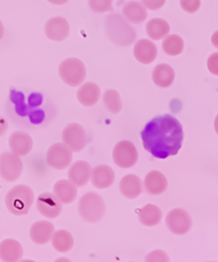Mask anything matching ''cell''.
<instances>
[{"instance_id":"cell-1","label":"cell","mask_w":218,"mask_h":262,"mask_svg":"<svg viewBox=\"0 0 218 262\" xmlns=\"http://www.w3.org/2000/svg\"><path fill=\"white\" fill-rule=\"evenodd\" d=\"M183 138V128L178 119L171 115L154 118L141 132L144 149L160 160L178 154Z\"/></svg>"},{"instance_id":"cell-2","label":"cell","mask_w":218,"mask_h":262,"mask_svg":"<svg viewBox=\"0 0 218 262\" xmlns=\"http://www.w3.org/2000/svg\"><path fill=\"white\" fill-rule=\"evenodd\" d=\"M107 37L119 46L132 45L136 40V31L121 14L113 13L105 18Z\"/></svg>"},{"instance_id":"cell-3","label":"cell","mask_w":218,"mask_h":262,"mask_svg":"<svg viewBox=\"0 0 218 262\" xmlns=\"http://www.w3.org/2000/svg\"><path fill=\"white\" fill-rule=\"evenodd\" d=\"M33 190L27 185H16L9 190L6 196L8 210L14 215H25L33 204Z\"/></svg>"},{"instance_id":"cell-4","label":"cell","mask_w":218,"mask_h":262,"mask_svg":"<svg viewBox=\"0 0 218 262\" xmlns=\"http://www.w3.org/2000/svg\"><path fill=\"white\" fill-rule=\"evenodd\" d=\"M78 212L83 221L88 223H96L101 221L105 215V202L99 194L93 192L86 193L79 200Z\"/></svg>"},{"instance_id":"cell-5","label":"cell","mask_w":218,"mask_h":262,"mask_svg":"<svg viewBox=\"0 0 218 262\" xmlns=\"http://www.w3.org/2000/svg\"><path fill=\"white\" fill-rule=\"evenodd\" d=\"M86 67L77 58H68L59 66V75L67 85L77 87L86 78Z\"/></svg>"},{"instance_id":"cell-6","label":"cell","mask_w":218,"mask_h":262,"mask_svg":"<svg viewBox=\"0 0 218 262\" xmlns=\"http://www.w3.org/2000/svg\"><path fill=\"white\" fill-rule=\"evenodd\" d=\"M114 162L121 168H130L138 161V152L132 141H119L114 149Z\"/></svg>"},{"instance_id":"cell-7","label":"cell","mask_w":218,"mask_h":262,"mask_svg":"<svg viewBox=\"0 0 218 262\" xmlns=\"http://www.w3.org/2000/svg\"><path fill=\"white\" fill-rule=\"evenodd\" d=\"M72 152L73 151L64 142H58V144L53 145L48 149L46 154V162L54 169H66L72 163Z\"/></svg>"},{"instance_id":"cell-8","label":"cell","mask_w":218,"mask_h":262,"mask_svg":"<svg viewBox=\"0 0 218 262\" xmlns=\"http://www.w3.org/2000/svg\"><path fill=\"white\" fill-rule=\"evenodd\" d=\"M23 172V162L13 152H5L0 156V176L6 181L13 182Z\"/></svg>"},{"instance_id":"cell-9","label":"cell","mask_w":218,"mask_h":262,"mask_svg":"<svg viewBox=\"0 0 218 262\" xmlns=\"http://www.w3.org/2000/svg\"><path fill=\"white\" fill-rule=\"evenodd\" d=\"M166 225L172 233L183 235L190 230L192 222L186 210L173 209L167 214Z\"/></svg>"},{"instance_id":"cell-10","label":"cell","mask_w":218,"mask_h":262,"mask_svg":"<svg viewBox=\"0 0 218 262\" xmlns=\"http://www.w3.org/2000/svg\"><path fill=\"white\" fill-rule=\"evenodd\" d=\"M62 140L73 152H79L86 146L87 137L81 125L71 123L63 129Z\"/></svg>"},{"instance_id":"cell-11","label":"cell","mask_w":218,"mask_h":262,"mask_svg":"<svg viewBox=\"0 0 218 262\" xmlns=\"http://www.w3.org/2000/svg\"><path fill=\"white\" fill-rule=\"evenodd\" d=\"M36 208L43 216L56 219L62 211V202L52 193H43L36 199Z\"/></svg>"},{"instance_id":"cell-12","label":"cell","mask_w":218,"mask_h":262,"mask_svg":"<svg viewBox=\"0 0 218 262\" xmlns=\"http://www.w3.org/2000/svg\"><path fill=\"white\" fill-rule=\"evenodd\" d=\"M45 34L52 41L61 42L70 34L69 23L66 18L59 16L48 19L45 25Z\"/></svg>"},{"instance_id":"cell-13","label":"cell","mask_w":218,"mask_h":262,"mask_svg":"<svg viewBox=\"0 0 218 262\" xmlns=\"http://www.w3.org/2000/svg\"><path fill=\"white\" fill-rule=\"evenodd\" d=\"M91 166L86 161H78L73 164L69 170V180L76 187H82L89 181Z\"/></svg>"},{"instance_id":"cell-14","label":"cell","mask_w":218,"mask_h":262,"mask_svg":"<svg viewBox=\"0 0 218 262\" xmlns=\"http://www.w3.org/2000/svg\"><path fill=\"white\" fill-rule=\"evenodd\" d=\"M55 232L54 225L47 221H41L34 223L30 228V237L32 242L39 245L46 244L52 240Z\"/></svg>"},{"instance_id":"cell-15","label":"cell","mask_w":218,"mask_h":262,"mask_svg":"<svg viewBox=\"0 0 218 262\" xmlns=\"http://www.w3.org/2000/svg\"><path fill=\"white\" fill-rule=\"evenodd\" d=\"M91 182L96 188H107L112 186L115 181V172L107 165L98 166L91 170Z\"/></svg>"},{"instance_id":"cell-16","label":"cell","mask_w":218,"mask_h":262,"mask_svg":"<svg viewBox=\"0 0 218 262\" xmlns=\"http://www.w3.org/2000/svg\"><path fill=\"white\" fill-rule=\"evenodd\" d=\"M9 146L11 151L17 154V156H26L32 150L33 141L29 134L15 132L9 138Z\"/></svg>"},{"instance_id":"cell-17","label":"cell","mask_w":218,"mask_h":262,"mask_svg":"<svg viewBox=\"0 0 218 262\" xmlns=\"http://www.w3.org/2000/svg\"><path fill=\"white\" fill-rule=\"evenodd\" d=\"M134 56L140 63H152L157 56L156 45L150 40H139L134 47Z\"/></svg>"},{"instance_id":"cell-18","label":"cell","mask_w":218,"mask_h":262,"mask_svg":"<svg viewBox=\"0 0 218 262\" xmlns=\"http://www.w3.org/2000/svg\"><path fill=\"white\" fill-rule=\"evenodd\" d=\"M144 188L150 195H161L167 189L166 177L157 170L150 171L144 178Z\"/></svg>"},{"instance_id":"cell-19","label":"cell","mask_w":218,"mask_h":262,"mask_svg":"<svg viewBox=\"0 0 218 262\" xmlns=\"http://www.w3.org/2000/svg\"><path fill=\"white\" fill-rule=\"evenodd\" d=\"M120 192L128 199H135L142 192V182L137 176L127 174L120 182Z\"/></svg>"},{"instance_id":"cell-20","label":"cell","mask_w":218,"mask_h":262,"mask_svg":"<svg viewBox=\"0 0 218 262\" xmlns=\"http://www.w3.org/2000/svg\"><path fill=\"white\" fill-rule=\"evenodd\" d=\"M23 257L20 243L13 239H7L0 243V259L7 262H14Z\"/></svg>"},{"instance_id":"cell-21","label":"cell","mask_w":218,"mask_h":262,"mask_svg":"<svg viewBox=\"0 0 218 262\" xmlns=\"http://www.w3.org/2000/svg\"><path fill=\"white\" fill-rule=\"evenodd\" d=\"M101 90L94 82H86L77 91V99L83 106H93L100 100Z\"/></svg>"},{"instance_id":"cell-22","label":"cell","mask_w":218,"mask_h":262,"mask_svg":"<svg viewBox=\"0 0 218 262\" xmlns=\"http://www.w3.org/2000/svg\"><path fill=\"white\" fill-rule=\"evenodd\" d=\"M123 16L124 18L133 24H140L145 20L148 16L147 8H145L140 2H128L123 7Z\"/></svg>"},{"instance_id":"cell-23","label":"cell","mask_w":218,"mask_h":262,"mask_svg":"<svg viewBox=\"0 0 218 262\" xmlns=\"http://www.w3.org/2000/svg\"><path fill=\"white\" fill-rule=\"evenodd\" d=\"M54 195L62 204L70 205L75 200L77 196V189L70 180H60L54 186Z\"/></svg>"},{"instance_id":"cell-24","label":"cell","mask_w":218,"mask_h":262,"mask_svg":"<svg viewBox=\"0 0 218 262\" xmlns=\"http://www.w3.org/2000/svg\"><path fill=\"white\" fill-rule=\"evenodd\" d=\"M152 78L156 86L167 88L171 86L175 80V70L172 69V67L166 63L159 64L153 70Z\"/></svg>"},{"instance_id":"cell-25","label":"cell","mask_w":218,"mask_h":262,"mask_svg":"<svg viewBox=\"0 0 218 262\" xmlns=\"http://www.w3.org/2000/svg\"><path fill=\"white\" fill-rule=\"evenodd\" d=\"M147 33L152 40H161L169 34L170 26L168 21L163 18H152L147 24Z\"/></svg>"},{"instance_id":"cell-26","label":"cell","mask_w":218,"mask_h":262,"mask_svg":"<svg viewBox=\"0 0 218 262\" xmlns=\"http://www.w3.org/2000/svg\"><path fill=\"white\" fill-rule=\"evenodd\" d=\"M138 217L142 225L152 227V226H156L161 223L162 211L154 205H147L139 211Z\"/></svg>"},{"instance_id":"cell-27","label":"cell","mask_w":218,"mask_h":262,"mask_svg":"<svg viewBox=\"0 0 218 262\" xmlns=\"http://www.w3.org/2000/svg\"><path fill=\"white\" fill-rule=\"evenodd\" d=\"M53 246L59 253H67L71 251L73 244H74V239L72 234L67 230H58L54 232L52 237Z\"/></svg>"},{"instance_id":"cell-28","label":"cell","mask_w":218,"mask_h":262,"mask_svg":"<svg viewBox=\"0 0 218 262\" xmlns=\"http://www.w3.org/2000/svg\"><path fill=\"white\" fill-rule=\"evenodd\" d=\"M163 50L169 56H178L184 50V41L178 34L166 35L163 42Z\"/></svg>"},{"instance_id":"cell-29","label":"cell","mask_w":218,"mask_h":262,"mask_svg":"<svg viewBox=\"0 0 218 262\" xmlns=\"http://www.w3.org/2000/svg\"><path fill=\"white\" fill-rule=\"evenodd\" d=\"M103 102L106 108L113 114H118L122 110V102H121L120 94L116 90H106L103 95Z\"/></svg>"},{"instance_id":"cell-30","label":"cell","mask_w":218,"mask_h":262,"mask_svg":"<svg viewBox=\"0 0 218 262\" xmlns=\"http://www.w3.org/2000/svg\"><path fill=\"white\" fill-rule=\"evenodd\" d=\"M89 7L96 13L113 11V0H89Z\"/></svg>"},{"instance_id":"cell-31","label":"cell","mask_w":218,"mask_h":262,"mask_svg":"<svg viewBox=\"0 0 218 262\" xmlns=\"http://www.w3.org/2000/svg\"><path fill=\"white\" fill-rule=\"evenodd\" d=\"M182 9L188 12V13H195L200 8V0H180Z\"/></svg>"},{"instance_id":"cell-32","label":"cell","mask_w":218,"mask_h":262,"mask_svg":"<svg viewBox=\"0 0 218 262\" xmlns=\"http://www.w3.org/2000/svg\"><path fill=\"white\" fill-rule=\"evenodd\" d=\"M140 3L147 9L155 11L163 7L166 3V0H140Z\"/></svg>"},{"instance_id":"cell-33","label":"cell","mask_w":218,"mask_h":262,"mask_svg":"<svg viewBox=\"0 0 218 262\" xmlns=\"http://www.w3.org/2000/svg\"><path fill=\"white\" fill-rule=\"evenodd\" d=\"M208 69L212 74L218 75V53H214L209 57Z\"/></svg>"},{"instance_id":"cell-34","label":"cell","mask_w":218,"mask_h":262,"mask_svg":"<svg viewBox=\"0 0 218 262\" xmlns=\"http://www.w3.org/2000/svg\"><path fill=\"white\" fill-rule=\"evenodd\" d=\"M147 261H168L169 257L163 252V251H155L153 253H151L149 256H147L145 258Z\"/></svg>"},{"instance_id":"cell-35","label":"cell","mask_w":218,"mask_h":262,"mask_svg":"<svg viewBox=\"0 0 218 262\" xmlns=\"http://www.w3.org/2000/svg\"><path fill=\"white\" fill-rule=\"evenodd\" d=\"M7 128H8L7 121L5 120V118L0 116V137H2L7 132Z\"/></svg>"},{"instance_id":"cell-36","label":"cell","mask_w":218,"mask_h":262,"mask_svg":"<svg viewBox=\"0 0 218 262\" xmlns=\"http://www.w3.org/2000/svg\"><path fill=\"white\" fill-rule=\"evenodd\" d=\"M47 2H50L51 4L53 5H57V6H61V5H64L67 4L69 0H47Z\"/></svg>"},{"instance_id":"cell-37","label":"cell","mask_w":218,"mask_h":262,"mask_svg":"<svg viewBox=\"0 0 218 262\" xmlns=\"http://www.w3.org/2000/svg\"><path fill=\"white\" fill-rule=\"evenodd\" d=\"M212 43L215 47H217L218 49V31L214 32V34L212 35Z\"/></svg>"},{"instance_id":"cell-38","label":"cell","mask_w":218,"mask_h":262,"mask_svg":"<svg viewBox=\"0 0 218 262\" xmlns=\"http://www.w3.org/2000/svg\"><path fill=\"white\" fill-rule=\"evenodd\" d=\"M4 34H5V27H4L3 21L0 20V40L4 38Z\"/></svg>"},{"instance_id":"cell-39","label":"cell","mask_w":218,"mask_h":262,"mask_svg":"<svg viewBox=\"0 0 218 262\" xmlns=\"http://www.w3.org/2000/svg\"><path fill=\"white\" fill-rule=\"evenodd\" d=\"M215 130H216V133L218 134V115H217V117L215 119Z\"/></svg>"}]
</instances>
